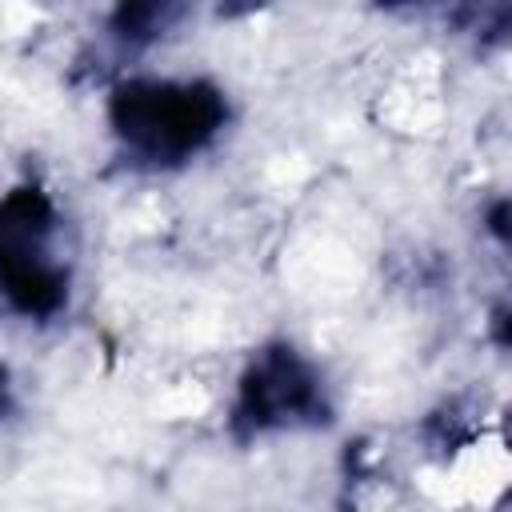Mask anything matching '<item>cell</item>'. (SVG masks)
Wrapping results in <instances>:
<instances>
[{
    "label": "cell",
    "mask_w": 512,
    "mask_h": 512,
    "mask_svg": "<svg viewBox=\"0 0 512 512\" xmlns=\"http://www.w3.org/2000/svg\"><path fill=\"white\" fill-rule=\"evenodd\" d=\"M212 124H216V100L192 88H152L128 96L124 108V136L144 144L152 156L192 148L200 136L212 132Z\"/></svg>",
    "instance_id": "obj_1"
}]
</instances>
